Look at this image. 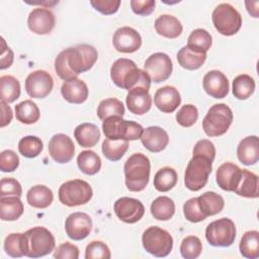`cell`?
<instances>
[{
    "instance_id": "obj_1",
    "label": "cell",
    "mask_w": 259,
    "mask_h": 259,
    "mask_svg": "<svg viewBox=\"0 0 259 259\" xmlns=\"http://www.w3.org/2000/svg\"><path fill=\"white\" fill-rule=\"evenodd\" d=\"M98 53L90 45L82 44L62 51L55 60V71L64 81L77 78L80 73L89 71L96 63Z\"/></svg>"
},
{
    "instance_id": "obj_2",
    "label": "cell",
    "mask_w": 259,
    "mask_h": 259,
    "mask_svg": "<svg viewBox=\"0 0 259 259\" xmlns=\"http://www.w3.org/2000/svg\"><path fill=\"white\" fill-rule=\"evenodd\" d=\"M110 78L113 83L125 90L136 87H143L149 90L151 79L148 74L137 67L136 63L130 59H117L110 68Z\"/></svg>"
},
{
    "instance_id": "obj_3",
    "label": "cell",
    "mask_w": 259,
    "mask_h": 259,
    "mask_svg": "<svg viewBox=\"0 0 259 259\" xmlns=\"http://www.w3.org/2000/svg\"><path fill=\"white\" fill-rule=\"evenodd\" d=\"M150 170V160L146 155L142 153L133 154L123 166L126 188L133 192L144 190L149 182Z\"/></svg>"
},
{
    "instance_id": "obj_4",
    "label": "cell",
    "mask_w": 259,
    "mask_h": 259,
    "mask_svg": "<svg viewBox=\"0 0 259 259\" xmlns=\"http://www.w3.org/2000/svg\"><path fill=\"white\" fill-rule=\"evenodd\" d=\"M102 131L107 139L128 142L141 139L144 128L140 123L122 119L121 116H109L103 120Z\"/></svg>"
},
{
    "instance_id": "obj_5",
    "label": "cell",
    "mask_w": 259,
    "mask_h": 259,
    "mask_svg": "<svg viewBox=\"0 0 259 259\" xmlns=\"http://www.w3.org/2000/svg\"><path fill=\"white\" fill-rule=\"evenodd\" d=\"M26 253L29 258H38L52 253L56 247L54 235L44 227H34L25 233Z\"/></svg>"
},
{
    "instance_id": "obj_6",
    "label": "cell",
    "mask_w": 259,
    "mask_h": 259,
    "mask_svg": "<svg viewBox=\"0 0 259 259\" xmlns=\"http://www.w3.org/2000/svg\"><path fill=\"white\" fill-rule=\"evenodd\" d=\"M233 122V112L225 103L212 105L202 120V128L208 137H219L227 133Z\"/></svg>"
},
{
    "instance_id": "obj_7",
    "label": "cell",
    "mask_w": 259,
    "mask_h": 259,
    "mask_svg": "<svg viewBox=\"0 0 259 259\" xmlns=\"http://www.w3.org/2000/svg\"><path fill=\"white\" fill-rule=\"evenodd\" d=\"M212 161L207 157L196 155L188 162L185 174L184 184L191 191H198L205 186L208 176L211 173Z\"/></svg>"
},
{
    "instance_id": "obj_8",
    "label": "cell",
    "mask_w": 259,
    "mask_h": 259,
    "mask_svg": "<svg viewBox=\"0 0 259 259\" xmlns=\"http://www.w3.org/2000/svg\"><path fill=\"white\" fill-rule=\"evenodd\" d=\"M211 19L215 29L227 36L234 35L242 26L240 12L229 3L219 4L212 11Z\"/></svg>"
},
{
    "instance_id": "obj_9",
    "label": "cell",
    "mask_w": 259,
    "mask_h": 259,
    "mask_svg": "<svg viewBox=\"0 0 259 259\" xmlns=\"http://www.w3.org/2000/svg\"><path fill=\"white\" fill-rule=\"evenodd\" d=\"M144 249L155 257H166L173 248V238L169 232L159 227L148 228L142 236Z\"/></svg>"
},
{
    "instance_id": "obj_10",
    "label": "cell",
    "mask_w": 259,
    "mask_h": 259,
    "mask_svg": "<svg viewBox=\"0 0 259 259\" xmlns=\"http://www.w3.org/2000/svg\"><path fill=\"white\" fill-rule=\"evenodd\" d=\"M60 201L67 206H78L89 202L93 191L90 184L82 179L69 180L63 183L58 191Z\"/></svg>"
},
{
    "instance_id": "obj_11",
    "label": "cell",
    "mask_w": 259,
    "mask_h": 259,
    "mask_svg": "<svg viewBox=\"0 0 259 259\" xmlns=\"http://www.w3.org/2000/svg\"><path fill=\"white\" fill-rule=\"evenodd\" d=\"M207 242L214 247H229L236 239V227L228 218H222L211 222L205 229Z\"/></svg>"
},
{
    "instance_id": "obj_12",
    "label": "cell",
    "mask_w": 259,
    "mask_h": 259,
    "mask_svg": "<svg viewBox=\"0 0 259 259\" xmlns=\"http://www.w3.org/2000/svg\"><path fill=\"white\" fill-rule=\"evenodd\" d=\"M172 70V61L165 53H155L151 55L144 64V71L154 83L166 81L171 76Z\"/></svg>"
},
{
    "instance_id": "obj_13",
    "label": "cell",
    "mask_w": 259,
    "mask_h": 259,
    "mask_svg": "<svg viewBox=\"0 0 259 259\" xmlns=\"http://www.w3.org/2000/svg\"><path fill=\"white\" fill-rule=\"evenodd\" d=\"M54 80L50 73L36 70L28 74L25 79L26 93L32 98H45L53 90Z\"/></svg>"
},
{
    "instance_id": "obj_14",
    "label": "cell",
    "mask_w": 259,
    "mask_h": 259,
    "mask_svg": "<svg viewBox=\"0 0 259 259\" xmlns=\"http://www.w3.org/2000/svg\"><path fill=\"white\" fill-rule=\"evenodd\" d=\"M113 208L116 217L126 224L139 222L145 213L144 204L140 200L126 196L118 198L114 202Z\"/></svg>"
},
{
    "instance_id": "obj_15",
    "label": "cell",
    "mask_w": 259,
    "mask_h": 259,
    "mask_svg": "<svg viewBox=\"0 0 259 259\" xmlns=\"http://www.w3.org/2000/svg\"><path fill=\"white\" fill-rule=\"evenodd\" d=\"M49 153L57 163L70 162L75 154V146L72 139L65 134L54 135L49 142Z\"/></svg>"
},
{
    "instance_id": "obj_16",
    "label": "cell",
    "mask_w": 259,
    "mask_h": 259,
    "mask_svg": "<svg viewBox=\"0 0 259 259\" xmlns=\"http://www.w3.org/2000/svg\"><path fill=\"white\" fill-rule=\"evenodd\" d=\"M92 230L91 218L81 211L71 213L65 222V231L68 237L74 241L85 239Z\"/></svg>"
},
{
    "instance_id": "obj_17",
    "label": "cell",
    "mask_w": 259,
    "mask_h": 259,
    "mask_svg": "<svg viewBox=\"0 0 259 259\" xmlns=\"http://www.w3.org/2000/svg\"><path fill=\"white\" fill-rule=\"evenodd\" d=\"M112 44L117 52L131 54L141 48L142 37L136 29L130 26H122L115 30L112 36Z\"/></svg>"
},
{
    "instance_id": "obj_18",
    "label": "cell",
    "mask_w": 259,
    "mask_h": 259,
    "mask_svg": "<svg viewBox=\"0 0 259 259\" xmlns=\"http://www.w3.org/2000/svg\"><path fill=\"white\" fill-rule=\"evenodd\" d=\"M55 15L54 13L42 7L34 8L30 11L27 18L28 28L36 34H48L55 27Z\"/></svg>"
},
{
    "instance_id": "obj_19",
    "label": "cell",
    "mask_w": 259,
    "mask_h": 259,
    "mask_svg": "<svg viewBox=\"0 0 259 259\" xmlns=\"http://www.w3.org/2000/svg\"><path fill=\"white\" fill-rule=\"evenodd\" d=\"M203 89L213 98H225L229 93V81L224 73L219 70H211L203 77Z\"/></svg>"
},
{
    "instance_id": "obj_20",
    "label": "cell",
    "mask_w": 259,
    "mask_h": 259,
    "mask_svg": "<svg viewBox=\"0 0 259 259\" xmlns=\"http://www.w3.org/2000/svg\"><path fill=\"white\" fill-rule=\"evenodd\" d=\"M242 177V169L237 165L226 162L222 164L217 170V183L226 191H235L239 185Z\"/></svg>"
},
{
    "instance_id": "obj_21",
    "label": "cell",
    "mask_w": 259,
    "mask_h": 259,
    "mask_svg": "<svg viewBox=\"0 0 259 259\" xmlns=\"http://www.w3.org/2000/svg\"><path fill=\"white\" fill-rule=\"evenodd\" d=\"M155 105L159 110L165 113H171L181 103L179 91L173 86H164L159 88L154 95Z\"/></svg>"
},
{
    "instance_id": "obj_22",
    "label": "cell",
    "mask_w": 259,
    "mask_h": 259,
    "mask_svg": "<svg viewBox=\"0 0 259 259\" xmlns=\"http://www.w3.org/2000/svg\"><path fill=\"white\" fill-rule=\"evenodd\" d=\"M125 101L128 110L138 115L145 114L152 106V97L149 94V90L143 87H136L128 90Z\"/></svg>"
},
{
    "instance_id": "obj_23",
    "label": "cell",
    "mask_w": 259,
    "mask_h": 259,
    "mask_svg": "<svg viewBox=\"0 0 259 259\" xmlns=\"http://www.w3.org/2000/svg\"><path fill=\"white\" fill-rule=\"evenodd\" d=\"M141 142L150 152L159 153L167 147L169 136L167 132L160 126H149L144 130L141 136Z\"/></svg>"
},
{
    "instance_id": "obj_24",
    "label": "cell",
    "mask_w": 259,
    "mask_h": 259,
    "mask_svg": "<svg viewBox=\"0 0 259 259\" xmlns=\"http://www.w3.org/2000/svg\"><path fill=\"white\" fill-rule=\"evenodd\" d=\"M61 93L65 100L74 104H81L88 97V87L86 83L78 78L65 81L61 87Z\"/></svg>"
},
{
    "instance_id": "obj_25",
    "label": "cell",
    "mask_w": 259,
    "mask_h": 259,
    "mask_svg": "<svg viewBox=\"0 0 259 259\" xmlns=\"http://www.w3.org/2000/svg\"><path fill=\"white\" fill-rule=\"evenodd\" d=\"M237 156L239 161L246 165H254L259 160V140L257 136L244 138L238 145Z\"/></svg>"
},
{
    "instance_id": "obj_26",
    "label": "cell",
    "mask_w": 259,
    "mask_h": 259,
    "mask_svg": "<svg viewBox=\"0 0 259 259\" xmlns=\"http://www.w3.org/2000/svg\"><path fill=\"white\" fill-rule=\"evenodd\" d=\"M206 60V53L197 49L185 46L177 53V61L179 65L186 70L199 69Z\"/></svg>"
},
{
    "instance_id": "obj_27",
    "label": "cell",
    "mask_w": 259,
    "mask_h": 259,
    "mask_svg": "<svg viewBox=\"0 0 259 259\" xmlns=\"http://www.w3.org/2000/svg\"><path fill=\"white\" fill-rule=\"evenodd\" d=\"M155 29L162 36L176 38L181 34L183 27L181 22L175 16L163 14L155 20Z\"/></svg>"
},
{
    "instance_id": "obj_28",
    "label": "cell",
    "mask_w": 259,
    "mask_h": 259,
    "mask_svg": "<svg viewBox=\"0 0 259 259\" xmlns=\"http://www.w3.org/2000/svg\"><path fill=\"white\" fill-rule=\"evenodd\" d=\"M74 137L81 147L91 148L98 143L100 139V131L97 125L90 122H84L76 126Z\"/></svg>"
},
{
    "instance_id": "obj_29",
    "label": "cell",
    "mask_w": 259,
    "mask_h": 259,
    "mask_svg": "<svg viewBox=\"0 0 259 259\" xmlns=\"http://www.w3.org/2000/svg\"><path fill=\"white\" fill-rule=\"evenodd\" d=\"M197 203L201 212L206 218L220 213L225 206L224 198L213 191H207L198 196Z\"/></svg>"
},
{
    "instance_id": "obj_30",
    "label": "cell",
    "mask_w": 259,
    "mask_h": 259,
    "mask_svg": "<svg viewBox=\"0 0 259 259\" xmlns=\"http://www.w3.org/2000/svg\"><path fill=\"white\" fill-rule=\"evenodd\" d=\"M23 209V203L19 197H0V219L2 221H16L22 215Z\"/></svg>"
},
{
    "instance_id": "obj_31",
    "label": "cell",
    "mask_w": 259,
    "mask_h": 259,
    "mask_svg": "<svg viewBox=\"0 0 259 259\" xmlns=\"http://www.w3.org/2000/svg\"><path fill=\"white\" fill-rule=\"evenodd\" d=\"M53 191L46 185L32 186L26 193L28 204L34 208H46L53 202Z\"/></svg>"
},
{
    "instance_id": "obj_32",
    "label": "cell",
    "mask_w": 259,
    "mask_h": 259,
    "mask_svg": "<svg viewBox=\"0 0 259 259\" xmlns=\"http://www.w3.org/2000/svg\"><path fill=\"white\" fill-rule=\"evenodd\" d=\"M234 192L243 197L257 198L259 196L258 176L249 170L243 169L241 181Z\"/></svg>"
},
{
    "instance_id": "obj_33",
    "label": "cell",
    "mask_w": 259,
    "mask_h": 259,
    "mask_svg": "<svg viewBox=\"0 0 259 259\" xmlns=\"http://www.w3.org/2000/svg\"><path fill=\"white\" fill-rule=\"evenodd\" d=\"M240 253L248 259H256L259 257V232L252 230L246 232L240 241Z\"/></svg>"
},
{
    "instance_id": "obj_34",
    "label": "cell",
    "mask_w": 259,
    "mask_h": 259,
    "mask_svg": "<svg viewBox=\"0 0 259 259\" xmlns=\"http://www.w3.org/2000/svg\"><path fill=\"white\" fill-rule=\"evenodd\" d=\"M151 213L158 221H168L175 213V203L167 196H159L151 204Z\"/></svg>"
},
{
    "instance_id": "obj_35",
    "label": "cell",
    "mask_w": 259,
    "mask_h": 259,
    "mask_svg": "<svg viewBox=\"0 0 259 259\" xmlns=\"http://www.w3.org/2000/svg\"><path fill=\"white\" fill-rule=\"evenodd\" d=\"M0 96L1 100L6 103L15 101L20 96V83L10 75L0 77Z\"/></svg>"
},
{
    "instance_id": "obj_36",
    "label": "cell",
    "mask_w": 259,
    "mask_h": 259,
    "mask_svg": "<svg viewBox=\"0 0 259 259\" xmlns=\"http://www.w3.org/2000/svg\"><path fill=\"white\" fill-rule=\"evenodd\" d=\"M77 165L84 174L94 175L101 169V159L94 151L86 150L78 155Z\"/></svg>"
},
{
    "instance_id": "obj_37",
    "label": "cell",
    "mask_w": 259,
    "mask_h": 259,
    "mask_svg": "<svg viewBox=\"0 0 259 259\" xmlns=\"http://www.w3.org/2000/svg\"><path fill=\"white\" fill-rule=\"evenodd\" d=\"M15 116L18 121L31 124L38 120L39 109L32 100H23L15 105Z\"/></svg>"
},
{
    "instance_id": "obj_38",
    "label": "cell",
    "mask_w": 259,
    "mask_h": 259,
    "mask_svg": "<svg viewBox=\"0 0 259 259\" xmlns=\"http://www.w3.org/2000/svg\"><path fill=\"white\" fill-rule=\"evenodd\" d=\"M4 250L7 255L14 258L25 256L26 241L24 233H12L4 240Z\"/></svg>"
},
{
    "instance_id": "obj_39",
    "label": "cell",
    "mask_w": 259,
    "mask_h": 259,
    "mask_svg": "<svg viewBox=\"0 0 259 259\" xmlns=\"http://www.w3.org/2000/svg\"><path fill=\"white\" fill-rule=\"evenodd\" d=\"M233 94L240 100L249 98L255 90L254 79L247 74L238 75L233 81Z\"/></svg>"
},
{
    "instance_id": "obj_40",
    "label": "cell",
    "mask_w": 259,
    "mask_h": 259,
    "mask_svg": "<svg viewBox=\"0 0 259 259\" xmlns=\"http://www.w3.org/2000/svg\"><path fill=\"white\" fill-rule=\"evenodd\" d=\"M127 149L128 143L123 140L105 139L102 143V153L104 157L112 162L120 160Z\"/></svg>"
},
{
    "instance_id": "obj_41",
    "label": "cell",
    "mask_w": 259,
    "mask_h": 259,
    "mask_svg": "<svg viewBox=\"0 0 259 259\" xmlns=\"http://www.w3.org/2000/svg\"><path fill=\"white\" fill-rule=\"evenodd\" d=\"M177 183V173L173 168L164 167L157 171L154 177V186L160 192L171 190Z\"/></svg>"
},
{
    "instance_id": "obj_42",
    "label": "cell",
    "mask_w": 259,
    "mask_h": 259,
    "mask_svg": "<svg viewBox=\"0 0 259 259\" xmlns=\"http://www.w3.org/2000/svg\"><path fill=\"white\" fill-rule=\"evenodd\" d=\"M124 106L122 102L116 98H107L100 101L97 107V115L99 119L104 120L109 116H123Z\"/></svg>"
},
{
    "instance_id": "obj_43",
    "label": "cell",
    "mask_w": 259,
    "mask_h": 259,
    "mask_svg": "<svg viewBox=\"0 0 259 259\" xmlns=\"http://www.w3.org/2000/svg\"><path fill=\"white\" fill-rule=\"evenodd\" d=\"M44 149L42 142L35 136H26L18 143V151L25 158L37 157Z\"/></svg>"
},
{
    "instance_id": "obj_44",
    "label": "cell",
    "mask_w": 259,
    "mask_h": 259,
    "mask_svg": "<svg viewBox=\"0 0 259 259\" xmlns=\"http://www.w3.org/2000/svg\"><path fill=\"white\" fill-rule=\"evenodd\" d=\"M212 44V38L210 33L203 28H196L191 31L188 36L187 46L193 49H197L203 52H207Z\"/></svg>"
},
{
    "instance_id": "obj_45",
    "label": "cell",
    "mask_w": 259,
    "mask_h": 259,
    "mask_svg": "<svg viewBox=\"0 0 259 259\" xmlns=\"http://www.w3.org/2000/svg\"><path fill=\"white\" fill-rule=\"evenodd\" d=\"M202 251V244L196 236H188L184 238L180 245L181 256L185 259H195Z\"/></svg>"
},
{
    "instance_id": "obj_46",
    "label": "cell",
    "mask_w": 259,
    "mask_h": 259,
    "mask_svg": "<svg viewBox=\"0 0 259 259\" xmlns=\"http://www.w3.org/2000/svg\"><path fill=\"white\" fill-rule=\"evenodd\" d=\"M198 118V110L192 104L183 105L176 113L177 122L184 127L192 126Z\"/></svg>"
},
{
    "instance_id": "obj_47",
    "label": "cell",
    "mask_w": 259,
    "mask_h": 259,
    "mask_svg": "<svg viewBox=\"0 0 259 259\" xmlns=\"http://www.w3.org/2000/svg\"><path fill=\"white\" fill-rule=\"evenodd\" d=\"M111 257L110 250L107 245L101 241H92L85 250L86 259H109Z\"/></svg>"
},
{
    "instance_id": "obj_48",
    "label": "cell",
    "mask_w": 259,
    "mask_h": 259,
    "mask_svg": "<svg viewBox=\"0 0 259 259\" xmlns=\"http://www.w3.org/2000/svg\"><path fill=\"white\" fill-rule=\"evenodd\" d=\"M183 213L185 219L191 223H199L206 219L198 206L197 197L190 198L183 204Z\"/></svg>"
},
{
    "instance_id": "obj_49",
    "label": "cell",
    "mask_w": 259,
    "mask_h": 259,
    "mask_svg": "<svg viewBox=\"0 0 259 259\" xmlns=\"http://www.w3.org/2000/svg\"><path fill=\"white\" fill-rule=\"evenodd\" d=\"M22 194V188L20 183L11 177L2 178L0 181V197L4 196H17Z\"/></svg>"
},
{
    "instance_id": "obj_50",
    "label": "cell",
    "mask_w": 259,
    "mask_h": 259,
    "mask_svg": "<svg viewBox=\"0 0 259 259\" xmlns=\"http://www.w3.org/2000/svg\"><path fill=\"white\" fill-rule=\"evenodd\" d=\"M19 165V158L12 150H4L0 154V170L2 172H13Z\"/></svg>"
},
{
    "instance_id": "obj_51",
    "label": "cell",
    "mask_w": 259,
    "mask_h": 259,
    "mask_svg": "<svg viewBox=\"0 0 259 259\" xmlns=\"http://www.w3.org/2000/svg\"><path fill=\"white\" fill-rule=\"evenodd\" d=\"M90 4L93 8L102 14L110 15L115 13L120 5L119 0H91Z\"/></svg>"
},
{
    "instance_id": "obj_52",
    "label": "cell",
    "mask_w": 259,
    "mask_h": 259,
    "mask_svg": "<svg viewBox=\"0 0 259 259\" xmlns=\"http://www.w3.org/2000/svg\"><path fill=\"white\" fill-rule=\"evenodd\" d=\"M54 257L57 259H78L79 249L77 246L66 242L57 247Z\"/></svg>"
},
{
    "instance_id": "obj_53",
    "label": "cell",
    "mask_w": 259,
    "mask_h": 259,
    "mask_svg": "<svg viewBox=\"0 0 259 259\" xmlns=\"http://www.w3.org/2000/svg\"><path fill=\"white\" fill-rule=\"evenodd\" d=\"M196 155L207 157L208 159L213 161L215 156V148L209 140H206V139L199 140L193 148V156H196Z\"/></svg>"
},
{
    "instance_id": "obj_54",
    "label": "cell",
    "mask_w": 259,
    "mask_h": 259,
    "mask_svg": "<svg viewBox=\"0 0 259 259\" xmlns=\"http://www.w3.org/2000/svg\"><path fill=\"white\" fill-rule=\"evenodd\" d=\"M155 0H132L131 7L132 10L142 16H146L151 14L155 9Z\"/></svg>"
},
{
    "instance_id": "obj_55",
    "label": "cell",
    "mask_w": 259,
    "mask_h": 259,
    "mask_svg": "<svg viewBox=\"0 0 259 259\" xmlns=\"http://www.w3.org/2000/svg\"><path fill=\"white\" fill-rule=\"evenodd\" d=\"M13 52L12 50L6 46L5 39L2 38V51H1V65L0 69L4 70L6 68H9L13 63Z\"/></svg>"
},
{
    "instance_id": "obj_56",
    "label": "cell",
    "mask_w": 259,
    "mask_h": 259,
    "mask_svg": "<svg viewBox=\"0 0 259 259\" xmlns=\"http://www.w3.org/2000/svg\"><path fill=\"white\" fill-rule=\"evenodd\" d=\"M0 106H1V122H0V126L4 127L7 124L10 123V121L12 120L13 117V113L12 110L10 108V106L5 102V101H0Z\"/></svg>"
},
{
    "instance_id": "obj_57",
    "label": "cell",
    "mask_w": 259,
    "mask_h": 259,
    "mask_svg": "<svg viewBox=\"0 0 259 259\" xmlns=\"http://www.w3.org/2000/svg\"><path fill=\"white\" fill-rule=\"evenodd\" d=\"M245 4H246V7H247V10H248L249 14L252 15L253 17H255V18H258L259 17V14H258L259 2L258 1H246Z\"/></svg>"
}]
</instances>
